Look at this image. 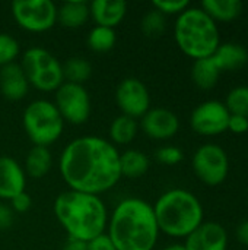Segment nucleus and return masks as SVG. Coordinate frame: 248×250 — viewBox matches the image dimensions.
Listing matches in <instances>:
<instances>
[{
	"instance_id": "obj_1",
	"label": "nucleus",
	"mask_w": 248,
	"mask_h": 250,
	"mask_svg": "<svg viewBox=\"0 0 248 250\" xmlns=\"http://www.w3.org/2000/svg\"><path fill=\"white\" fill-rule=\"evenodd\" d=\"M58 170L69 189L99 196L121 180L120 152L105 138L79 136L63 148Z\"/></svg>"
},
{
	"instance_id": "obj_2",
	"label": "nucleus",
	"mask_w": 248,
	"mask_h": 250,
	"mask_svg": "<svg viewBox=\"0 0 248 250\" xmlns=\"http://www.w3.org/2000/svg\"><path fill=\"white\" fill-rule=\"evenodd\" d=\"M105 233L117 250H153L161 234L153 207L136 196L115 205L108 215Z\"/></svg>"
},
{
	"instance_id": "obj_3",
	"label": "nucleus",
	"mask_w": 248,
	"mask_h": 250,
	"mask_svg": "<svg viewBox=\"0 0 248 250\" xmlns=\"http://www.w3.org/2000/svg\"><path fill=\"white\" fill-rule=\"evenodd\" d=\"M53 211L69 239L88 243L107 231L110 214L98 195L67 189L57 195Z\"/></svg>"
},
{
	"instance_id": "obj_4",
	"label": "nucleus",
	"mask_w": 248,
	"mask_h": 250,
	"mask_svg": "<svg viewBox=\"0 0 248 250\" xmlns=\"http://www.w3.org/2000/svg\"><path fill=\"white\" fill-rule=\"evenodd\" d=\"M153 212L159 231L174 239H186L203 223V207L190 190L174 188L155 202Z\"/></svg>"
},
{
	"instance_id": "obj_5",
	"label": "nucleus",
	"mask_w": 248,
	"mask_h": 250,
	"mask_svg": "<svg viewBox=\"0 0 248 250\" xmlns=\"http://www.w3.org/2000/svg\"><path fill=\"white\" fill-rule=\"evenodd\" d=\"M174 38L178 48L194 60L210 57L221 44L218 23L202 7L193 6L177 16Z\"/></svg>"
},
{
	"instance_id": "obj_6",
	"label": "nucleus",
	"mask_w": 248,
	"mask_h": 250,
	"mask_svg": "<svg viewBox=\"0 0 248 250\" xmlns=\"http://www.w3.org/2000/svg\"><path fill=\"white\" fill-rule=\"evenodd\" d=\"M22 125L26 136L35 146H50L56 144L64 130L61 119L54 103L45 98L31 101L22 114Z\"/></svg>"
},
{
	"instance_id": "obj_7",
	"label": "nucleus",
	"mask_w": 248,
	"mask_h": 250,
	"mask_svg": "<svg viewBox=\"0 0 248 250\" xmlns=\"http://www.w3.org/2000/svg\"><path fill=\"white\" fill-rule=\"evenodd\" d=\"M29 86L39 92H56L64 82L63 64L60 60L42 47L26 48L19 62Z\"/></svg>"
},
{
	"instance_id": "obj_8",
	"label": "nucleus",
	"mask_w": 248,
	"mask_h": 250,
	"mask_svg": "<svg viewBox=\"0 0 248 250\" xmlns=\"http://www.w3.org/2000/svg\"><path fill=\"white\" fill-rule=\"evenodd\" d=\"M10 7L15 22L28 32L41 34L57 23V4L51 0H15Z\"/></svg>"
},
{
	"instance_id": "obj_9",
	"label": "nucleus",
	"mask_w": 248,
	"mask_h": 250,
	"mask_svg": "<svg viewBox=\"0 0 248 250\" xmlns=\"http://www.w3.org/2000/svg\"><path fill=\"white\" fill-rule=\"evenodd\" d=\"M191 167L200 182L208 186H218L228 177L229 158L222 146L203 144L194 151Z\"/></svg>"
},
{
	"instance_id": "obj_10",
	"label": "nucleus",
	"mask_w": 248,
	"mask_h": 250,
	"mask_svg": "<svg viewBox=\"0 0 248 250\" xmlns=\"http://www.w3.org/2000/svg\"><path fill=\"white\" fill-rule=\"evenodd\" d=\"M53 103L64 123L70 125H83L92 111L88 89L77 83L63 82L54 92Z\"/></svg>"
},
{
	"instance_id": "obj_11",
	"label": "nucleus",
	"mask_w": 248,
	"mask_h": 250,
	"mask_svg": "<svg viewBox=\"0 0 248 250\" xmlns=\"http://www.w3.org/2000/svg\"><path fill=\"white\" fill-rule=\"evenodd\" d=\"M231 113L227 105L216 100L200 103L190 116L191 129L202 136H216L228 130Z\"/></svg>"
},
{
	"instance_id": "obj_12",
	"label": "nucleus",
	"mask_w": 248,
	"mask_h": 250,
	"mask_svg": "<svg viewBox=\"0 0 248 250\" xmlns=\"http://www.w3.org/2000/svg\"><path fill=\"white\" fill-rule=\"evenodd\" d=\"M115 104L123 116L142 119L151 108V94L137 78H124L115 89Z\"/></svg>"
},
{
	"instance_id": "obj_13",
	"label": "nucleus",
	"mask_w": 248,
	"mask_h": 250,
	"mask_svg": "<svg viewBox=\"0 0 248 250\" xmlns=\"http://www.w3.org/2000/svg\"><path fill=\"white\" fill-rule=\"evenodd\" d=\"M142 132L153 141H167L180 130V120L177 114L164 107H151L140 119Z\"/></svg>"
},
{
	"instance_id": "obj_14",
	"label": "nucleus",
	"mask_w": 248,
	"mask_h": 250,
	"mask_svg": "<svg viewBox=\"0 0 248 250\" xmlns=\"http://www.w3.org/2000/svg\"><path fill=\"white\" fill-rule=\"evenodd\" d=\"M187 250H227L228 233L215 221H203L194 231L186 237Z\"/></svg>"
},
{
	"instance_id": "obj_15",
	"label": "nucleus",
	"mask_w": 248,
	"mask_h": 250,
	"mask_svg": "<svg viewBox=\"0 0 248 250\" xmlns=\"http://www.w3.org/2000/svg\"><path fill=\"white\" fill-rule=\"evenodd\" d=\"M26 174L15 158L0 157V199L10 201L16 195L25 192Z\"/></svg>"
},
{
	"instance_id": "obj_16",
	"label": "nucleus",
	"mask_w": 248,
	"mask_h": 250,
	"mask_svg": "<svg viewBox=\"0 0 248 250\" xmlns=\"http://www.w3.org/2000/svg\"><path fill=\"white\" fill-rule=\"evenodd\" d=\"M127 13L124 0H94L89 3V18L98 26L114 29L118 26Z\"/></svg>"
},
{
	"instance_id": "obj_17",
	"label": "nucleus",
	"mask_w": 248,
	"mask_h": 250,
	"mask_svg": "<svg viewBox=\"0 0 248 250\" xmlns=\"http://www.w3.org/2000/svg\"><path fill=\"white\" fill-rule=\"evenodd\" d=\"M29 91V82L18 62L0 69V92L9 101H20Z\"/></svg>"
},
{
	"instance_id": "obj_18",
	"label": "nucleus",
	"mask_w": 248,
	"mask_h": 250,
	"mask_svg": "<svg viewBox=\"0 0 248 250\" xmlns=\"http://www.w3.org/2000/svg\"><path fill=\"white\" fill-rule=\"evenodd\" d=\"M219 70H238L246 66L248 62L247 48L238 42H224L219 44L216 51L212 54Z\"/></svg>"
},
{
	"instance_id": "obj_19",
	"label": "nucleus",
	"mask_w": 248,
	"mask_h": 250,
	"mask_svg": "<svg viewBox=\"0 0 248 250\" xmlns=\"http://www.w3.org/2000/svg\"><path fill=\"white\" fill-rule=\"evenodd\" d=\"M89 3L70 0L57 6V23L69 29H77L89 21Z\"/></svg>"
},
{
	"instance_id": "obj_20",
	"label": "nucleus",
	"mask_w": 248,
	"mask_h": 250,
	"mask_svg": "<svg viewBox=\"0 0 248 250\" xmlns=\"http://www.w3.org/2000/svg\"><path fill=\"white\" fill-rule=\"evenodd\" d=\"M51 166H53V157H51L50 148L34 145L28 151L22 167L25 170L26 177L42 179L44 176L48 174V171L51 170Z\"/></svg>"
},
{
	"instance_id": "obj_21",
	"label": "nucleus",
	"mask_w": 248,
	"mask_h": 250,
	"mask_svg": "<svg viewBox=\"0 0 248 250\" xmlns=\"http://www.w3.org/2000/svg\"><path fill=\"white\" fill-rule=\"evenodd\" d=\"M149 157L140 149H126L120 152V173L126 179H139L149 170Z\"/></svg>"
},
{
	"instance_id": "obj_22",
	"label": "nucleus",
	"mask_w": 248,
	"mask_h": 250,
	"mask_svg": "<svg viewBox=\"0 0 248 250\" xmlns=\"http://www.w3.org/2000/svg\"><path fill=\"white\" fill-rule=\"evenodd\" d=\"M221 76V70L213 57H205L194 60L191 66V79L200 89H212Z\"/></svg>"
},
{
	"instance_id": "obj_23",
	"label": "nucleus",
	"mask_w": 248,
	"mask_h": 250,
	"mask_svg": "<svg viewBox=\"0 0 248 250\" xmlns=\"http://www.w3.org/2000/svg\"><path fill=\"white\" fill-rule=\"evenodd\" d=\"M200 7L215 22L234 21L243 12V3L240 0H203Z\"/></svg>"
},
{
	"instance_id": "obj_24",
	"label": "nucleus",
	"mask_w": 248,
	"mask_h": 250,
	"mask_svg": "<svg viewBox=\"0 0 248 250\" xmlns=\"http://www.w3.org/2000/svg\"><path fill=\"white\" fill-rule=\"evenodd\" d=\"M137 120L127 117V116H117L114 117V120L110 125L108 129V136H110V142L114 146H123V145H129L133 142V139L137 135Z\"/></svg>"
},
{
	"instance_id": "obj_25",
	"label": "nucleus",
	"mask_w": 248,
	"mask_h": 250,
	"mask_svg": "<svg viewBox=\"0 0 248 250\" xmlns=\"http://www.w3.org/2000/svg\"><path fill=\"white\" fill-rule=\"evenodd\" d=\"M92 75V66L83 57H70L63 63L64 82L83 85Z\"/></svg>"
},
{
	"instance_id": "obj_26",
	"label": "nucleus",
	"mask_w": 248,
	"mask_h": 250,
	"mask_svg": "<svg viewBox=\"0 0 248 250\" xmlns=\"http://www.w3.org/2000/svg\"><path fill=\"white\" fill-rule=\"evenodd\" d=\"M88 47L95 53H107L114 48L117 42L115 29L95 25L88 34Z\"/></svg>"
},
{
	"instance_id": "obj_27",
	"label": "nucleus",
	"mask_w": 248,
	"mask_h": 250,
	"mask_svg": "<svg viewBox=\"0 0 248 250\" xmlns=\"http://www.w3.org/2000/svg\"><path fill=\"white\" fill-rule=\"evenodd\" d=\"M165 28H167V16H164L161 12H158L153 7L148 10L140 21V29L149 38H156L162 35Z\"/></svg>"
},
{
	"instance_id": "obj_28",
	"label": "nucleus",
	"mask_w": 248,
	"mask_h": 250,
	"mask_svg": "<svg viewBox=\"0 0 248 250\" xmlns=\"http://www.w3.org/2000/svg\"><path fill=\"white\" fill-rule=\"evenodd\" d=\"M231 114L248 117V86L241 85L229 91L224 103Z\"/></svg>"
},
{
	"instance_id": "obj_29",
	"label": "nucleus",
	"mask_w": 248,
	"mask_h": 250,
	"mask_svg": "<svg viewBox=\"0 0 248 250\" xmlns=\"http://www.w3.org/2000/svg\"><path fill=\"white\" fill-rule=\"evenodd\" d=\"M20 54V45L18 40L6 32H0V69L12 64Z\"/></svg>"
},
{
	"instance_id": "obj_30",
	"label": "nucleus",
	"mask_w": 248,
	"mask_h": 250,
	"mask_svg": "<svg viewBox=\"0 0 248 250\" xmlns=\"http://www.w3.org/2000/svg\"><path fill=\"white\" fill-rule=\"evenodd\" d=\"M155 157L164 166H177L183 161L184 154L183 149L175 145H165L156 149Z\"/></svg>"
},
{
	"instance_id": "obj_31",
	"label": "nucleus",
	"mask_w": 248,
	"mask_h": 250,
	"mask_svg": "<svg viewBox=\"0 0 248 250\" xmlns=\"http://www.w3.org/2000/svg\"><path fill=\"white\" fill-rule=\"evenodd\" d=\"M152 7L161 12L164 16H168V15L178 16L187 7H190V1L189 0H153Z\"/></svg>"
},
{
	"instance_id": "obj_32",
	"label": "nucleus",
	"mask_w": 248,
	"mask_h": 250,
	"mask_svg": "<svg viewBox=\"0 0 248 250\" xmlns=\"http://www.w3.org/2000/svg\"><path fill=\"white\" fill-rule=\"evenodd\" d=\"M9 207L13 209L15 214H23V212L29 211V208L32 207V199L26 192H22V193H19L10 199Z\"/></svg>"
},
{
	"instance_id": "obj_33",
	"label": "nucleus",
	"mask_w": 248,
	"mask_h": 250,
	"mask_svg": "<svg viewBox=\"0 0 248 250\" xmlns=\"http://www.w3.org/2000/svg\"><path fill=\"white\" fill-rule=\"evenodd\" d=\"M86 250H117L107 233L89 240L86 243Z\"/></svg>"
},
{
	"instance_id": "obj_34",
	"label": "nucleus",
	"mask_w": 248,
	"mask_h": 250,
	"mask_svg": "<svg viewBox=\"0 0 248 250\" xmlns=\"http://www.w3.org/2000/svg\"><path fill=\"white\" fill-rule=\"evenodd\" d=\"M228 130L237 135H243L248 132V117L238 116V114H231L229 122H228Z\"/></svg>"
},
{
	"instance_id": "obj_35",
	"label": "nucleus",
	"mask_w": 248,
	"mask_h": 250,
	"mask_svg": "<svg viewBox=\"0 0 248 250\" xmlns=\"http://www.w3.org/2000/svg\"><path fill=\"white\" fill-rule=\"evenodd\" d=\"M15 212L9 205L0 204V230H6L13 224Z\"/></svg>"
},
{
	"instance_id": "obj_36",
	"label": "nucleus",
	"mask_w": 248,
	"mask_h": 250,
	"mask_svg": "<svg viewBox=\"0 0 248 250\" xmlns=\"http://www.w3.org/2000/svg\"><path fill=\"white\" fill-rule=\"evenodd\" d=\"M235 234H237V239H238L240 243L248 246V220L243 221V223L237 227V233H235Z\"/></svg>"
},
{
	"instance_id": "obj_37",
	"label": "nucleus",
	"mask_w": 248,
	"mask_h": 250,
	"mask_svg": "<svg viewBox=\"0 0 248 250\" xmlns=\"http://www.w3.org/2000/svg\"><path fill=\"white\" fill-rule=\"evenodd\" d=\"M63 250H86V242L67 237V240L63 246Z\"/></svg>"
},
{
	"instance_id": "obj_38",
	"label": "nucleus",
	"mask_w": 248,
	"mask_h": 250,
	"mask_svg": "<svg viewBox=\"0 0 248 250\" xmlns=\"http://www.w3.org/2000/svg\"><path fill=\"white\" fill-rule=\"evenodd\" d=\"M162 250H187L184 245H180V243H174V245H168L165 246Z\"/></svg>"
}]
</instances>
